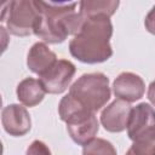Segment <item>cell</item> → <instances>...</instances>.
Here are the masks:
<instances>
[{
    "mask_svg": "<svg viewBox=\"0 0 155 155\" xmlns=\"http://www.w3.org/2000/svg\"><path fill=\"white\" fill-rule=\"evenodd\" d=\"M39 16L34 25V34L46 42L58 44L70 34H78L85 18L75 12L76 2L36 1Z\"/></svg>",
    "mask_w": 155,
    "mask_h": 155,
    "instance_id": "1",
    "label": "cell"
},
{
    "mask_svg": "<svg viewBox=\"0 0 155 155\" xmlns=\"http://www.w3.org/2000/svg\"><path fill=\"white\" fill-rule=\"evenodd\" d=\"M110 98L109 80L104 74H84L70 87L69 93L59 103L58 111L64 121L76 113H94Z\"/></svg>",
    "mask_w": 155,
    "mask_h": 155,
    "instance_id": "2",
    "label": "cell"
},
{
    "mask_svg": "<svg viewBox=\"0 0 155 155\" xmlns=\"http://www.w3.org/2000/svg\"><path fill=\"white\" fill-rule=\"evenodd\" d=\"M111 34L113 27L108 16L99 15L86 18L69 44L70 53L85 63L104 62L113 54L109 44Z\"/></svg>",
    "mask_w": 155,
    "mask_h": 155,
    "instance_id": "3",
    "label": "cell"
},
{
    "mask_svg": "<svg viewBox=\"0 0 155 155\" xmlns=\"http://www.w3.org/2000/svg\"><path fill=\"white\" fill-rule=\"evenodd\" d=\"M127 132L133 144L126 155H155V110L149 104L140 103L132 109Z\"/></svg>",
    "mask_w": 155,
    "mask_h": 155,
    "instance_id": "4",
    "label": "cell"
},
{
    "mask_svg": "<svg viewBox=\"0 0 155 155\" xmlns=\"http://www.w3.org/2000/svg\"><path fill=\"white\" fill-rule=\"evenodd\" d=\"M38 16L39 8L36 1L16 0L6 2V7H2L1 21H6L10 33L25 36L34 33Z\"/></svg>",
    "mask_w": 155,
    "mask_h": 155,
    "instance_id": "5",
    "label": "cell"
},
{
    "mask_svg": "<svg viewBox=\"0 0 155 155\" xmlns=\"http://www.w3.org/2000/svg\"><path fill=\"white\" fill-rule=\"evenodd\" d=\"M75 74V67L71 62L65 59L57 61L48 70L41 74L39 81L44 90L48 93H62L69 86Z\"/></svg>",
    "mask_w": 155,
    "mask_h": 155,
    "instance_id": "6",
    "label": "cell"
},
{
    "mask_svg": "<svg viewBox=\"0 0 155 155\" xmlns=\"http://www.w3.org/2000/svg\"><path fill=\"white\" fill-rule=\"evenodd\" d=\"M131 113L132 108L128 102L116 99L103 110L101 115V122L109 132H121L127 128Z\"/></svg>",
    "mask_w": 155,
    "mask_h": 155,
    "instance_id": "7",
    "label": "cell"
},
{
    "mask_svg": "<svg viewBox=\"0 0 155 155\" xmlns=\"http://www.w3.org/2000/svg\"><path fill=\"white\" fill-rule=\"evenodd\" d=\"M67 128L75 143L86 145L94 139V136L98 132V121L94 114L75 116L67 121Z\"/></svg>",
    "mask_w": 155,
    "mask_h": 155,
    "instance_id": "8",
    "label": "cell"
},
{
    "mask_svg": "<svg viewBox=\"0 0 155 155\" xmlns=\"http://www.w3.org/2000/svg\"><path fill=\"white\" fill-rule=\"evenodd\" d=\"M2 126L11 136H23L30 130V116L27 109L18 104H11L2 110Z\"/></svg>",
    "mask_w": 155,
    "mask_h": 155,
    "instance_id": "9",
    "label": "cell"
},
{
    "mask_svg": "<svg viewBox=\"0 0 155 155\" xmlns=\"http://www.w3.org/2000/svg\"><path fill=\"white\" fill-rule=\"evenodd\" d=\"M114 93L119 99L126 102H136L143 97L144 82L133 73H122L114 81Z\"/></svg>",
    "mask_w": 155,
    "mask_h": 155,
    "instance_id": "10",
    "label": "cell"
},
{
    "mask_svg": "<svg viewBox=\"0 0 155 155\" xmlns=\"http://www.w3.org/2000/svg\"><path fill=\"white\" fill-rule=\"evenodd\" d=\"M56 62V54L42 42H36L35 45H33L27 59L29 69L39 76L48 70Z\"/></svg>",
    "mask_w": 155,
    "mask_h": 155,
    "instance_id": "11",
    "label": "cell"
},
{
    "mask_svg": "<svg viewBox=\"0 0 155 155\" xmlns=\"http://www.w3.org/2000/svg\"><path fill=\"white\" fill-rule=\"evenodd\" d=\"M45 90L39 80L28 78L24 79L23 81L19 82L17 87V97L27 107H34L39 104L44 96H45Z\"/></svg>",
    "mask_w": 155,
    "mask_h": 155,
    "instance_id": "12",
    "label": "cell"
},
{
    "mask_svg": "<svg viewBox=\"0 0 155 155\" xmlns=\"http://www.w3.org/2000/svg\"><path fill=\"white\" fill-rule=\"evenodd\" d=\"M117 6V0H87L80 2V13L85 19L99 15L110 17Z\"/></svg>",
    "mask_w": 155,
    "mask_h": 155,
    "instance_id": "13",
    "label": "cell"
},
{
    "mask_svg": "<svg viewBox=\"0 0 155 155\" xmlns=\"http://www.w3.org/2000/svg\"><path fill=\"white\" fill-rule=\"evenodd\" d=\"M82 155H116V150L110 142L96 138L84 145Z\"/></svg>",
    "mask_w": 155,
    "mask_h": 155,
    "instance_id": "14",
    "label": "cell"
},
{
    "mask_svg": "<svg viewBox=\"0 0 155 155\" xmlns=\"http://www.w3.org/2000/svg\"><path fill=\"white\" fill-rule=\"evenodd\" d=\"M27 155H51L50 149L40 140H34L28 150H27Z\"/></svg>",
    "mask_w": 155,
    "mask_h": 155,
    "instance_id": "15",
    "label": "cell"
},
{
    "mask_svg": "<svg viewBox=\"0 0 155 155\" xmlns=\"http://www.w3.org/2000/svg\"><path fill=\"white\" fill-rule=\"evenodd\" d=\"M145 28L148 29V31H150L151 34L155 35V6L150 10V12L145 17Z\"/></svg>",
    "mask_w": 155,
    "mask_h": 155,
    "instance_id": "16",
    "label": "cell"
},
{
    "mask_svg": "<svg viewBox=\"0 0 155 155\" xmlns=\"http://www.w3.org/2000/svg\"><path fill=\"white\" fill-rule=\"evenodd\" d=\"M148 98L155 105V81H153L149 85V88H148Z\"/></svg>",
    "mask_w": 155,
    "mask_h": 155,
    "instance_id": "17",
    "label": "cell"
}]
</instances>
